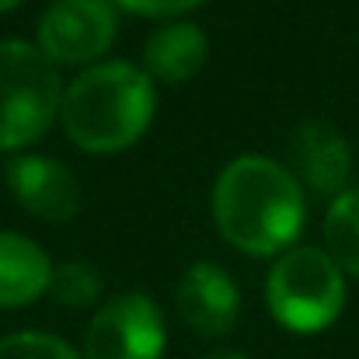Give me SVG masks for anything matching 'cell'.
<instances>
[{
  "mask_svg": "<svg viewBox=\"0 0 359 359\" xmlns=\"http://www.w3.org/2000/svg\"><path fill=\"white\" fill-rule=\"evenodd\" d=\"M300 182L269 157H238L213 189L220 234L248 255H279L304 227Z\"/></svg>",
  "mask_w": 359,
  "mask_h": 359,
  "instance_id": "1",
  "label": "cell"
},
{
  "mask_svg": "<svg viewBox=\"0 0 359 359\" xmlns=\"http://www.w3.org/2000/svg\"><path fill=\"white\" fill-rule=\"evenodd\" d=\"M63 129L88 154H116L136 143L154 119V84L133 63L88 67L63 91Z\"/></svg>",
  "mask_w": 359,
  "mask_h": 359,
  "instance_id": "2",
  "label": "cell"
},
{
  "mask_svg": "<svg viewBox=\"0 0 359 359\" xmlns=\"http://www.w3.org/2000/svg\"><path fill=\"white\" fill-rule=\"evenodd\" d=\"M60 105L56 63L32 42H0V150L39 140Z\"/></svg>",
  "mask_w": 359,
  "mask_h": 359,
  "instance_id": "3",
  "label": "cell"
},
{
  "mask_svg": "<svg viewBox=\"0 0 359 359\" xmlns=\"http://www.w3.org/2000/svg\"><path fill=\"white\" fill-rule=\"evenodd\" d=\"M269 311L290 332L328 328L342 304L346 283L335 258L321 248H293L269 272Z\"/></svg>",
  "mask_w": 359,
  "mask_h": 359,
  "instance_id": "4",
  "label": "cell"
},
{
  "mask_svg": "<svg viewBox=\"0 0 359 359\" xmlns=\"http://www.w3.org/2000/svg\"><path fill=\"white\" fill-rule=\"evenodd\" d=\"M164 318L143 293H122L109 300L84 332L88 359H161Z\"/></svg>",
  "mask_w": 359,
  "mask_h": 359,
  "instance_id": "5",
  "label": "cell"
},
{
  "mask_svg": "<svg viewBox=\"0 0 359 359\" xmlns=\"http://www.w3.org/2000/svg\"><path fill=\"white\" fill-rule=\"evenodd\" d=\"M112 39L116 11L109 0H56L39 21V49L60 67L98 60Z\"/></svg>",
  "mask_w": 359,
  "mask_h": 359,
  "instance_id": "6",
  "label": "cell"
},
{
  "mask_svg": "<svg viewBox=\"0 0 359 359\" xmlns=\"http://www.w3.org/2000/svg\"><path fill=\"white\" fill-rule=\"evenodd\" d=\"M7 182H11L18 203L39 220L63 224V220H74L81 210L77 178L70 175L67 164H60L53 157H35V154L14 157L7 164Z\"/></svg>",
  "mask_w": 359,
  "mask_h": 359,
  "instance_id": "7",
  "label": "cell"
},
{
  "mask_svg": "<svg viewBox=\"0 0 359 359\" xmlns=\"http://www.w3.org/2000/svg\"><path fill=\"white\" fill-rule=\"evenodd\" d=\"M175 307H178V318L203 339H220L234 328L241 311V297L234 279L210 265V262H199L192 265L178 290H175Z\"/></svg>",
  "mask_w": 359,
  "mask_h": 359,
  "instance_id": "8",
  "label": "cell"
},
{
  "mask_svg": "<svg viewBox=\"0 0 359 359\" xmlns=\"http://www.w3.org/2000/svg\"><path fill=\"white\" fill-rule=\"evenodd\" d=\"M290 164L311 189L339 192L353 175V150L335 126L307 119L290 136Z\"/></svg>",
  "mask_w": 359,
  "mask_h": 359,
  "instance_id": "9",
  "label": "cell"
},
{
  "mask_svg": "<svg viewBox=\"0 0 359 359\" xmlns=\"http://www.w3.org/2000/svg\"><path fill=\"white\" fill-rule=\"evenodd\" d=\"M53 265L35 241L0 234V307H21L49 293Z\"/></svg>",
  "mask_w": 359,
  "mask_h": 359,
  "instance_id": "10",
  "label": "cell"
},
{
  "mask_svg": "<svg viewBox=\"0 0 359 359\" xmlns=\"http://www.w3.org/2000/svg\"><path fill=\"white\" fill-rule=\"evenodd\" d=\"M206 35L199 25H189V21H178V25H164L157 28L147 46H143V63L154 77L168 81V84H178V81H189L203 70L206 63Z\"/></svg>",
  "mask_w": 359,
  "mask_h": 359,
  "instance_id": "11",
  "label": "cell"
},
{
  "mask_svg": "<svg viewBox=\"0 0 359 359\" xmlns=\"http://www.w3.org/2000/svg\"><path fill=\"white\" fill-rule=\"evenodd\" d=\"M325 244L339 269L359 279V189L339 192L325 213Z\"/></svg>",
  "mask_w": 359,
  "mask_h": 359,
  "instance_id": "12",
  "label": "cell"
},
{
  "mask_svg": "<svg viewBox=\"0 0 359 359\" xmlns=\"http://www.w3.org/2000/svg\"><path fill=\"white\" fill-rule=\"evenodd\" d=\"M98 293H102V276L88 262H63L60 269H53V279H49L53 300L67 307H88L98 300Z\"/></svg>",
  "mask_w": 359,
  "mask_h": 359,
  "instance_id": "13",
  "label": "cell"
},
{
  "mask_svg": "<svg viewBox=\"0 0 359 359\" xmlns=\"http://www.w3.org/2000/svg\"><path fill=\"white\" fill-rule=\"evenodd\" d=\"M0 359H81L63 339L42 332H21L0 342Z\"/></svg>",
  "mask_w": 359,
  "mask_h": 359,
  "instance_id": "14",
  "label": "cell"
},
{
  "mask_svg": "<svg viewBox=\"0 0 359 359\" xmlns=\"http://www.w3.org/2000/svg\"><path fill=\"white\" fill-rule=\"evenodd\" d=\"M122 7L136 11V14H150V18H164V14H182L199 7L203 0H119Z\"/></svg>",
  "mask_w": 359,
  "mask_h": 359,
  "instance_id": "15",
  "label": "cell"
},
{
  "mask_svg": "<svg viewBox=\"0 0 359 359\" xmlns=\"http://www.w3.org/2000/svg\"><path fill=\"white\" fill-rule=\"evenodd\" d=\"M206 359H244L241 353H213V356H206Z\"/></svg>",
  "mask_w": 359,
  "mask_h": 359,
  "instance_id": "16",
  "label": "cell"
},
{
  "mask_svg": "<svg viewBox=\"0 0 359 359\" xmlns=\"http://www.w3.org/2000/svg\"><path fill=\"white\" fill-rule=\"evenodd\" d=\"M18 4H21V0H0V11H14Z\"/></svg>",
  "mask_w": 359,
  "mask_h": 359,
  "instance_id": "17",
  "label": "cell"
}]
</instances>
